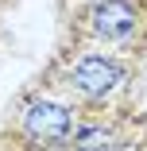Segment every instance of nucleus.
<instances>
[{"label": "nucleus", "instance_id": "nucleus-2", "mask_svg": "<svg viewBox=\"0 0 147 151\" xmlns=\"http://www.w3.org/2000/svg\"><path fill=\"white\" fill-rule=\"evenodd\" d=\"M120 81H124V66L116 62L112 54H85L70 70V89L81 93V97H89V101L108 97Z\"/></svg>", "mask_w": 147, "mask_h": 151}, {"label": "nucleus", "instance_id": "nucleus-1", "mask_svg": "<svg viewBox=\"0 0 147 151\" xmlns=\"http://www.w3.org/2000/svg\"><path fill=\"white\" fill-rule=\"evenodd\" d=\"M85 23L105 43H132L143 23V8H139V0H97L85 12Z\"/></svg>", "mask_w": 147, "mask_h": 151}, {"label": "nucleus", "instance_id": "nucleus-4", "mask_svg": "<svg viewBox=\"0 0 147 151\" xmlns=\"http://www.w3.org/2000/svg\"><path fill=\"white\" fill-rule=\"evenodd\" d=\"M74 147L77 151H116L120 143H116V136L108 132V128H81L77 136H74Z\"/></svg>", "mask_w": 147, "mask_h": 151}, {"label": "nucleus", "instance_id": "nucleus-3", "mask_svg": "<svg viewBox=\"0 0 147 151\" xmlns=\"http://www.w3.org/2000/svg\"><path fill=\"white\" fill-rule=\"evenodd\" d=\"M70 128H74L70 109L54 105V101H31L23 109V132L35 143H58L70 136Z\"/></svg>", "mask_w": 147, "mask_h": 151}]
</instances>
